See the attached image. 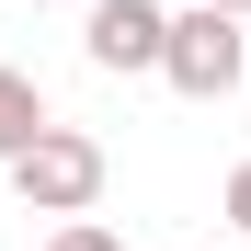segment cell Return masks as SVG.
Segmentation results:
<instances>
[{"mask_svg":"<svg viewBox=\"0 0 251 251\" xmlns=\"http://www.w3.org/2000/svg\"><path fill=\"white\" fill-rule=\"evenodd\" d=\"M12 172V194L34 205V217H92L103 205V183H114V160H103V137L92 126H34V137L0 160Z\"/></svg>","mask_w":251,"mask_h":251,"instance_id":"6da1fadb","label":"cell"},{"mask_svg":"<svg viewBox=\"0 0 251 251\" xmlns=\"http://www.w3.org/2000/svg\"><path fill=\"white\" fill-rule=\"evenodd\" d=\"M160 80H172L183 103H228L240 80H251V23L240 12H172V34H160Z\"/></svg>","mask_w":251,"mask_h":251,"instance_id":"7a4b0ae2","label":"cell"},{"mask_svg":"<svg viewBox=\"0 0 251 251\" xmlns=\"http://www.w3.org/2000/svg\"><path fill=\"white\" fill-rule=\"evenodd\" d=\"M160 34H172V12H160V0H92V12H80V46H92L103 80L160 69Z\"/></svg>","mask_w":251,"mask_h":251,"instance_id":"3957f363","label":"cell"},{"mask_svg":"<svg viewBox=\"0 0 251 251\" xmlns=\"http://www.w3.org/2000/svg\"><path fill=\"white\" fill-rule=\"evenodd\" d=\"M34 126H57V114H46V92H34V80H23L12 57H0V160H12V149L34 137Z\"/></svg>","mask_w":251,"mask_h":251,"instance_id":"277c9868","label":"cell"},{"mask_svg":"<svg viewBox=\"0 0 251 251\" xmlns=\"http://www.w3.org/2000/svg\"><path fill=\"white\" fill-rule=\"evenodd\" d=\"M34 251H126V240H114L103 217H57V228H46V240H34Z\"/></svg>","mask_w":251,"mask_h":251,"instance_id":"5b68a950","label":"cell"},{"mask_svg":"<svg viewBox=\"0 0 251 251\" xmlns=\"http://www.w3.org/2000/svg\"><path fill=\"white\" fill-rule=\"evenodd\" d=\"M228 228L251 240V160H240V172H228Z\"/></svg>","mask_w":251,"mask_h":251,"instance_id":"8992f818","label":"cell"},{"mask_svg":"<svg viewBox=\"0 0 251 251\" xmlns=\"http://www.w3.org/2000/svg\"><path fill=\"white\" fill-rule=\"evenodd\" d=\"M205 12H240V23H251V0H205Z\"/></svg>","mask_w":251,"mask_h":251,"instance_id":"52a82bcc","label":"cell"},{"mask_svg":"<svg viewBox=\"0 0 251 251\" xmlns=\"http://www.w3.org/2000/svg\"><path fill=\"white\" fill-rule=\"evenodd\" d=\"M23 12H57V0H23Z\"/></svg>","mask_w":251,"mask_h":251,"instance_id":"ba28073f","label":"cell"}]
</instances>
